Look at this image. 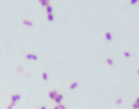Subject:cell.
I'll return each mask as SVG.
<instances>
[{"mask_svg": "<svg viewBox=\"0 0 139 109\" xmlns=\"http://www.w3.org/2000/svg\"><path fill=\"white\" fill-rule=\"evenodd\" d=\"M135 102H136V103H138V105H139V97H137V98L135 99Z\"/></svg>", "mask_w": 139, "mask_h": 109, "instance_id": "19", "label": "cell"}, {"mask_svg": "<svg viewBox=\"0 0 139 109\" xmlns=\"http://www.w3.org/2000/svg\"><path fill=\"white\" fill-rule=\"evenodd\" d=\"M132 109H133V108H132Z\"/></svg>", "mask_w": 139, "mask_h": 109, "instance_id": "23", "label": "cell"}, {"mask_svg": "<svg viewBox=\"0 0 139 109\" xmlns=\"http://www.w3.org/2000/svg\"><path fill=\"white\" fill-rule=\"evenodd\" d=\"M22 99V97L17 94V93H14V94H12L10 97H9V101H12V102H14V103H17L18 101Z\"/></svg>", "mask_w": 139, "mask_h": 109, "instance_id": "1", "label": "cell"}, {"mask_svg": "<svg viewBox=\"0 0 139 109\" xmlns=\"http://www.w3.org/2000/svg\"><path fill=\"white\" fill-rule=\"evenodd\" d=\"M132 108L133 109H139V105L138 103H136V102H133V103H132Z\"/></svg>", "mask_w": 139, "mask_h": 109, "instance_id": "17", "label": "cell"}, {"mask_svg": "<svg viewBox=\"0 0 139 109\" xmlns=\"http://www.w3.org/2000/svg\"><path fill=\"white\" fill-rule=\"evenodd\" d=\"M105 38H106L107 41H112V40H113V35H112V32L106 31V32H105Z\"/></svg>", "mask_w": 139, "mask_h": 109, "instance_id": "6", "label": "cell"}, {"mask_svg": "<svg viewBox=\"0 0 139 109\" xmlns=\"http://www.w3.org/2000/svg\"><path fill=\"white\" fill-rule=\"evenodd\" d=\"M22 24L25 25V27H32L34 25V22L31 20H28V18H23L22 20Z\"/></svg>", "mask_w": 139, "mask_h": 109, "instance_id": "5", "label": "cell"}, {"mask_svg": "<svg viewBox=\"0 0 139 109\" xmlns=\"http://www.w3.org/2000/svg\"><path fill=\"white\" fill-rule=\"evenodd\" d=\"M42 78H43V81H47L48 79V73L46 71H43L42 73Z\"/></svg>", "mask_w": 139, "mask_h": 109, "instance_id": "13", "label": "cell"}, {"mask_svg": "<svg viewBox=\"0 0 139 109\" xmlns=\"http://www.w3.org/2000/svg\"><path fill=\"white\" fill-rule=\"evenodd\" d=\"M54 103L55 105H60V103H62L63 102V95L61 94V93H58V95L54 98Z\"/></svg>", "mask_w": 139, "mask_h": 109, "instance_id": "2", "label": "cell"}, {"mask_svg": "<svg viewBox=\"0 0 139 109\" xmlns=\"http://www.w3.org/2000/svg\"><path fill=\"white\" fill-rule=\"evenodd\" d=\"M46 20H47L48 22H53V21L55 20L54 14H46Z\"/></svg>", "mask_w": 139, "mask_h": 109, "instance_id": "11", "label": "cell"}, {"mask_svg": "<svg viewBox=\"0 0 139 109\" xmlns=\"http://www.w3.org/2000/svg\"><path fill=\"white\" fill-rule=\"evenodd\" d=\"M43 7H46L47 5H50V2H51V0H37Z\"/></svg>", "mask_w": 139, "mask_h": 109, "instance_id": "8", "label": "cell"}, {"mask_svg": "<svg viewBox=\"0 0 139 109\" xmlns=\"http://www.w3.org/2000/svg\"><path fill=\"white\" fill-rule=\"evenodd\" d=\"M78 86H79L78 82H76V81H75V82H71V83H70L69 89H70V90H76V89H77Z\"/></svg>", "mask_w": 139, "mask_h": 109, "instance_id": "7", "label": "cell"}, {"mask_svg": "<svg viewBox=\"0 0 139 109\" xmlns=\"http://www.w3.org/2000/svg\"><path fill=\"white\" fill-rule=\"evenodd\" d=\"M138 1H139V0H130V1H129V4H130V5H132V6H133V5H136V4H137Z\"/></svg>", "mask_w": 139, "mask_h": 109, "instance_id": "18", "label": "cell"}, {"mask_svg": "<svg viewBox=\"0 0 139 109\" xmlns=\"http://www.w3.org/2000/svg\"><path fill=\"white\" fill-rule=\"evenodd\" d=\"M137 73H138V76H139V68L137 69Z\"/></svg>", "mask_w": 139, "mask_h": 109, "instance_id": "22", "label": "cell"}, {"mask_svg": "<svg viewBox=\"0 0 139 109\" xmlns=\"http://www.w3.org/2000/svg\"><path fill=\"white\" fill-rule=\"evenodd\" d=\"M105 61H106V64H107V65H113L114 64V60L110 57V56H107Z\"/></svg>", "mask_w": 139, "mask_h": 109, "instance_id": "10", "label": "cell"}, {"mask_svg": "<svg viewBox=\"0 0 139 109\" xmlns=\"http://www.w3.org/2000/svg\"><path fill=\"white\" fill-rule=\"evenodd\" d=\"M123 56H124V57H130L131 53L130 52H128V51H124V52H123Z\"/></svg>", "mask_w": 139, "mask_h": 109, "instance_id": "15", "label": "cell"}, {"mask_svg": "<svg viewBox=\"0 0 139 109\" xmlns=\"http://www.w3.org/2000/svg\"><path fill=\"white\" fill-rule=\"evenodd\" d=\"M52 109H59V106H58V105H55V106H54Z\"/></svg>", "mask_w": 139, "mask_h": 109, "instance_id": "20", "label": "cell"}, {"mask_svg": "<svg viewBox=\"0 0 139 109\" xmlns=\"http://www.w3.org/2000/svg\"><path fill=\"white\" fill-rule=\"evenodd\" d=\"M59 106V109H67V106L62 102V103H60V105H58Z\"/></svg>", "mask_w": 139, "mask_h": 109, "instance_id": "16", "label": "cell"}, {"mask_svg": "<svg viewBox=\"0 0 139 109\" xmlns=\"http://www.w3.org/2000/svg\"><path fill=\"white\" fill-rule=\"evenodd\" d=\"M45 10H46V14H53V7L52 5L50 4V5H47L46 7H45Z\"/></svg>", "mask_w": 139, "mask_h": 109, "instance_id": "9", "label": "cell"}, {"mask_svg": "<svg viewBox=\"0 0 139 109\" xmlns=\"http://www.w3.org/2000/svg\"><path fill=\"white\" fill-rule=\"evenodd\" d=\"M16 106V103H14V102H12V101H9L8 105H7V109H14V107Z\"/></svg>", "mask_w": 139, "mask_h": 109, "instance_id": "12", "label": "cell"}, {"mask_svg": "<svg viewBox=\"0 0 139 109\" xmlns=\"http://www.w3.org/2000/svg\"><path fill=\"white\" fill-rule=\"evenodd\" d=\"M58 93H59V92H58V90H51V91L48 92V94H47V95H48V98L53 101V100H54V98L58 95Z\"/></svg>", "mask_w": 139, "mask_h": 109, "instance_id": "4", "label": "cell"}, {"mask_svg": "<svg viewBox=\"0 0 139 109\" xmlns=\"http://www.w3.org/2000/svg\"><path fill=\"white\" fill-rule=\"evenodd\" d=\"M39 109H47V108H46L45 106H40V107H39Z\"/></svg>", "mask_w": 139, "mask_h": 109, "instance_id": "21", "label": "cell"}, {"mask_svg": "<svg viewBox=\"0 0 139 109\" xmlns=\"http://www.w3.org/2000/svg\"><path fill=\"white\" fill-rule=\"evenodd\" d=\"M115 103H116L117 106H121L122 103H123V99H122V98H117L116 101H115Z\"/></svg>", "mask_w": 139, "mask_h": 109, "instance_id": "14", "label": "cell"}, {"mask_svg": "<svg viewBox=\"0 0 139 109\" xmlns=\"http://www.w3.org/2000/svg\"><path fill=\"white\" fill-rule=\"evenodd\" d=\"M25 59H28V60H32V61H38V55L35 54V53H26Z\"/></svg>", "mask_w": 139, "mask_h": 109, "instance_id": "3", "label": "cell"}]
</instances>
